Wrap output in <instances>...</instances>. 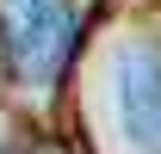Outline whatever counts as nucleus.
<instances>
[{
	"label": "nucleus",
	"mask_w": 161,
	"mask_h": 154,
	"mask_svg": "<svg viewBox=\"0 0 161 154\" xmlns=\"http://www.w3.org/2000/svg\"><path fill=\"white\" fill-rule=\"evenodd\" d=\"M118 123L142 154H161V43L149 37L118 49Z\"/></svg>",
	"instance_id": "obj_2"
},
{
	"label": "nucleus",
	"mask_w": 161,
	"mask_h": 154,
	"mask_svg": "<svg viewBox=\"0 0 161 154\" xmlns=\"http://www.w3.org/2000/svg\"><path fill=\"white\" fill-rule=\"evenodd\" d=\"M0 49L19 86H56L75 56V0H0Z\"/></svg>",
	"instance_id": "obj_1"
}]
</instances>
